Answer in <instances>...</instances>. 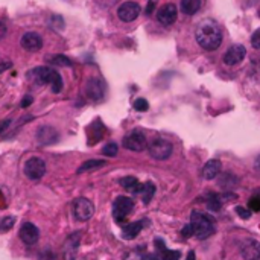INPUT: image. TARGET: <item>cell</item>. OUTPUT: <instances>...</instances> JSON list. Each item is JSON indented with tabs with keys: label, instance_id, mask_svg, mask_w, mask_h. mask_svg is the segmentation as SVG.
<instances>
[{
	"label": "cell",
	"instance_id": "25",
	"mask_svg": "<svg viewBox=\"0 0 260 260\" xmlns=\"http://www.w3.org/2000/svg\"><path fill=\"white\" fill-rule=\"evenodd\" d=\"M154 193H155V184L151 183V181L143 183V192H142V195H143V203L145 204H148V203L152 200Z\"/></svg>",
	"mask_w": 260,
	"mask_h": 260
},
{
	"label": "cell",
	"instance_id": "19",
	"mask_svg": "<svg viewBox=\"0 0 260 260\" xmlns=\"http://www.w3.org/2000/svg\"><path fill=\"white\" fill-rule=\"evenodd\" d=\"M143 228V222L142 221H137V222H131L127 227H123L122 230V234L125 239H134L139 236V233L142 231Z\"/></svg>",
	"mask_w": 260,
	"mask_h": 260
},
{
	"label": "cell",
	"instance_id": "18",
	"mask_svg": "<svg viewBox=\"0 0 260 260\" xmlns=\"http://www.w3.org/2000/svg\"><path fill=\"white\" fill-rule=\"evenodd\" d=\"M119 183L123 189H127V190H130L135 195H139V193L142 195V192H143V183H139V180L135 177H125V178H122Z\"/></svg>",
	"mask_w": 260,
	"mask_h": 260
},
{
	"label": "cell",
	"instance_id": "37",
	"mask_svg": "<svg viewBox=\"0 0 260 260\" xmlns=\"http://www.w3.org/2000/svg\"><path fill=\"white\" fill-rule=\"evenodd\" d=\"M12 67V63H9V61H5V63H0V73H3L5 70L11 69Z\"/></svg>",
	"mask_w": 260,
	"mask_h": 260
},
{
	"label": "cell",
	"instance_id": "16",
	"mask_svg": "<svg viewBox=\"0 0 260 260\" xmlns=\"http://www.w3.org/2000/svg\"><path fill=\"white\" fill-rule=\"evenodd\" d=\"M104 84L102 81H99L96 78H92L87 81V85H85V93L89 96L92 101H101L104 97Z\"/></svg>",
	"mask_w": 260,
	"mask_h": 260
},
{
	"label": "cell",
	"instance_id": "6",
	"mask_svg": "<svg viewBox=\"0 0 260 260\" xmlns=\"http://www.w3.org/2000/svg\"><path fill=\"white\" fill-rule=\"evenodd\" d=\"M73 215L78 221H89L94 215V204L87 198H78L73 201Z\"/></svg>",
	"mask_w": 260,
	"mask_h": 260
},
{
	"label": "cell",
	"instance_id": "34",
	"mask_svg": "<svg viewBox=\"0 0 260 260\" xmlns=\"http://www.w3.org/2000/svg\"><path fill=\"white\" fill-rule=\"evenodd\" d=\"M251 44H253V47L260 49V29H257V31L253 34V37H251Z\"/></svg>",
	"mask_w": 260,
	"mask_h": 260
},
{
	"label": "cell",
	"instance_id": "4",
	"mask_svg": "<svg viewBox=\"0 0 260 260\" xmlns=\"http://www.w3.org/2000/svg\"><path fill=\"white\" fill-rule=\"evenodd\" d=\"M24 175H26L29 180H41L46 173V163L44 160L40 157H31L29 160H26V163L23 166Z\"/></svg>",
	"mask_w": 260,
	"mask_h": 260
},
{
	"label": "cell",
	"instance_id": "41",
	"mask_svg": "<svg viewBox=\"0 0 260 260\" xmlns=\"http://www.w3.org/2000/svg\"><path fill=\"white\" fill-rule=\"evenodd\" d=\"M154 5H155V2H154V0H152V2H149V3H148V9H146V12H148V14H151V11L154 9Z\"/></svg>",
	"mask_w": 260,
	"mask_h": 260
},
{
	"label": "cell",
	"instance_id": "39",
	"mask_svg": "<svg viewBox=\"0 0 260 260\" xmlns=\"http://www.w3.org/2000/svg\"><path fill=\"white\" fill-rule=\"evenodd\" d=\"M254 169H256L257 173H260V155L256 158V162H254Z\"/></svg>",
	"mask_w": 260,
	"mask_h": 260
},
{
	"label": "cell",
	"instance_id": "21",
	"mask_svg": "<svg viewBox=\"0 0 260 260\" xmlns=\"http://www.w3.org/2000/svg\"><path fill=\"white\" fill-rule=\"evenodd\" d=\"M79 236H81V233H75V234H72V236L69 238L67 243H66V253L69 256V259H75V253L78 250V246H79Z\"/></svg>",
	"mask_w": 260,
	"mask_h": 260
},
{
	"label": "cell",
	"instance_id": "17",
	"mask_svg": "<svg viewBox=\"0 0 260 260\" xmlns=\"http://www.w3.org/2000/svg\"><path fill=\"white\" fill-rule=\"evenodd\" d=\"M222 170V163L219 162V160H210V162H207L203 167V177L205 180H213L216 178L219 173Z\"/></svg>",
	"mask_w": 260,
	"mask_h": 260
},
{
	"label": "cell",
	"instance_id": "10",
	"mask_svg": "<svg viewBox=\"0 0 260 260\" xmlns=\"http://www.w3.org/2000/svg\"><path fill=\"white\" fill-rule=\"evenodd\" d=\"M59 140V132L54 128V127H40L38 131H37V142L43 146H49V145H54Z\"/></svg>",
	"mask_w": 260,
	"mask_h": 260
},
{
	"label": "cell",
	"instance_id": "22",
	"mask_svg": "<svg viewBox=\"0 0 260 260\" xmlns=\"http://www.w3.org/2000/svg\"><path fill=\"white\" fill-rule=\"evenodd\" d=\"M107 165L105 160H87L84 162L79 167H78V173H84V172H90V170H96L99 167H104Z\"/></svg>",
	"mask_w": 260,
	"mask_h": 260
},
{
	"label": "cell",
	"instance_id": "12",
	"mask_svg": "<svg viewBox=\"0 0 260 260\" xmlns=\"http://www.w3.org/2000/svg\"><path fill=\"white\" fill-rule=\"evenodd\" d=\"M20 44L28 52H38L43 47V38L37 32H26L23 34Z\"/></svg>",
	"mask_w": 260,
	"mask_h": 260
},
{
	"label": "cell",
	"instance_id": "38",
	"mask_svg": "<svg viewBox=\"0 0 260 260\" xmlns=\"http://www.w3.org/2000/svg\"><path fill=\"white\" fill-rule=\"evenodd\" d=\"M5 35H6V26L3 21H0V40H2Z\"/></svg>",
	"mask_w": 260,
	"mask_h": 260
},
{
	"label": "cell",
	"instance_id": "11",
	"mask_svg": "<svg viewBox=\"0 0 260 260\" xmlns=\"http://www.w3.org/2000/svg\"><path fill=\"white\" fill-rule=\"evenodd\" d=\"M177 17H178V9L173 3H167L165 6H162L157 12V20L165 24V26H170L177 21Z\"/></svg>",
	"mask_w": 260,
	"mask_h": 260
},
{
	"label": "cell",
	"instance_id": "3",
	"mask_svg": "<svg viewBox=\"0 0 260 260\" xmlns=\"http://www.w3.org/2000/svg\"><path fill=\"white\" fill-rule=\"evenodd\" d=\"M190 224L193 227V236L198 239H207L215 233V221L205 213L192 212Z\"/></svg>",
	"mask_w": 260,
	"mask_h": 260
},
{
	"label": "cell",
	"instance_id": "32",
	"mask_svg": "<svg viewBox=\"0 0 260 260\" xmlns=\"http://www.w3.org/2000/svg\"><path fill=\"white\" fill-rule=\"evenodd\" d=\"M181 236L183 238H192L193 236V227L192 224H186L181 230Z\"/></svg>",
	"mask_w": 260,
	"mask_h": 260
},
{
	"label": "cell",
	"instance_id": "23",
	"mask_svg": "<svg viewBox=\"0 0 260 260\" xmlns=\"http://www.w3.org/2000/svg\"><path fill=\"white\" fill-rule=\"evenodd\" d=\"M238 177L236 175H233V173H230V172H227V173H224L221 178H219V181H218V184L221 186V187H224V189H227V190H230V189H233L234 186L238 184Z\"/></svg>",
	"mask_w": 260,
	"mask_h": 260
},
{
	"label": "cell",
	"instance_id": "27",
	"mask_svg": "<svg viewBox=\"0 0 260 260\" xmlns=\"http://www.w3.org/2000/svg\"><path fill=\"white\" fill-rule=\"evenodd\" d=\"M119 152V146L116 143H108L102 148V154L107 157H116Z\"/></svg>",
	"mask_w": 260,
	"mask_h": 260
},
{
	"label": "cell",
	"instance_id": "14",
	"mask_svg": "<svg viewBox=\"0 0 260 260\" xmlns=\"http://www.w3.org/2000/svg\"><path fill=\"white\" fill-rule=\"evenodd\" d=\"M245 55H246V49L242 44H234V46H231L228 51L225 52L224 63L227 66H236V64H239L241 61L245 58Z\"/></svg>",
	"mask_w": 260,
	"mask_h": 260
},
{
	"label": "cell",
	"instance_id": "43",
	"mask_svg": "<svg viewBox=\"0 0 260 260\" xmlns=\"http://www.w3.org/2000/svg\"><path fill=\"white\" fill-rule=\"evenodd\" d=\"M187 260H195V253H193V251H189V254H187Z\"/></svg>",
	"mask_w": 260,
	"mask_h": 260
},
{
	"label": "cell",
	"instance_id": "20",
	"mask_svg": "<svg viewBox=\"0 0 260 260\" xmlns=\"http://www.w3.org/2000/svg\"><path fill=\"white\" fill-rule=\"evenodd\" d=\"M201 8V0H181V11L186 16L196 14Z\"/></svg>",
	"mask_w": 260,
	"mask_h": 260
},
{
	"label": "cell",
	"instance_id": "31",
	"mask_svg": "<svg viewBox=\"0 0 260 260\" xmlns=\"http://www.w3.org/2000/svg\"><path fill=\"white\" fill-rule=\"evenodd\" d=\"M236 213H238L239 218H242V219H250V218H251V212H250V210H246L245 207H241V205L236 207Z\"/></svg>",
	"mask_w": 260,
	"mask_h": 260
},
{
	"label": "cell",
	"instance_id": "13",
	"mask_svg": "<svg viewBox=\"0 0 260 260\" xmlns=\"http://www.w3.org/2000/svg\"><path fill=\"white\" fill-rule=\"evenodd\" d=\"M20 239L26 243V245H34L38 242L40 238V231L37 228L32 222H24V224L20 227V233H19Z\"/></svg>",
	"mask_w": 260,
	"mask_h": 260
},
{
	"label": "cell",
	"instance_id": "9",
	"mask_svg": "<svg viewBox=\"0 0 260 260\" xmlns=\"http://www.w3.org/2000/svg\"><path fill=\"white\" fill-rule=\"evenodd\" d=\"M140 5L137 2H125L122 3L117 9V17L125 21V23H130V21H134L140 16Z\"/></svg>",
	"mask_w": 260,
	"mask_h": 260
},
{
	"label": "cell",
	"instance_id": "35",
	"mask_svg": "<svg viewBox=\"0 0 260 260\" xmlns=\"http://www.w3.org/2000/svg\"><path fill=\"white\" fill-rule=\"evenodd\" d=\"M250 208L253 210V212H260V200L256 196H253L250 200Z\"/></svg>",
	"mask_w": 260,
	"mask_h": 260
},
{
	"label": "cell",
	"instance_id": "26",
	"mask_svg": "<svg viewBox=\"0 0 260 260\" xmlns=\"http://www.w3.org/2000/svg\"><path fill=\"white\" fill-rule=\"evenodd\" d=\"M16 224V218L14 216H6L0 221V233H8Z\"/></svg>",
	"mask_w": 260,
	"mask_h": 260
},
{
	"label": "cell",
	"instance_id": "36",
	"mask_svg": "<svg viewBox=\"0 0 260 260\" xmlns=\"http://www.w3.org/2000/svg\"><path fill=\"white\" fill-rule=\"evenodd\" d=\"M32 101H34V99H32V96H24V99H23V101H21V108H28L31 104H32Z\"/></svg>",
	"mask_w": 260,
	"mask_h": 260
},
{
	"label": "cell",
	"instance_id": "5",
	"mask_svg": "<svg viewBox=\"0 0 260 260\" xmlns=\"http://www.w3.org/2000/svg\"><path fill=\"white\" fill-rule=\"evenodd\" d=\"M149 149V155L155 160H167L173 151V146L170 142L166 139H155L151 142V145L148 146Z\"/></svg>",
	"mask_w": 260,
	"mask_h": 260
},
{
	"label": "cell",
	"instance_id": "42",
	"mask_svg": "<svg viewBox=\"0 0 260 260\" xmlns=\"http://www.w3.org/2000/svg\"><path fill=\"white\" fill-rule=\"evenodd\" d=\"M253 196H256V198H259V200H260V187H257V189L254 190Z\"/></svg>",
	"mask_w": 260,
	"mask_h": 260
},
{
	"label": "cell",
	"instance_id": "29",
	"mask_svg": "<svg viewBox=\"0 0 260 260\" xmlns=\"http://www.w3.org/2000/svg\"><path fill=\"white\" fill-rule=\"evenodd\" d=\"M181 253L180 251H172V250H165L162 253V259L163 260H180Z\"/></svg>",
	"mask_w": 260,
	"mask_h": 260
},
{
	"label": "cell",
	"instance_id": "33",
	"mask_svg": "<svg viewBox=\"0 0 260 260\" xmlns=\"http://www.w3.org/2000/svg\"><path fill=\"white\" fill-rule=\"evenodd\" d=\"M221 200L222 203H230V201H236L238 200V195L236 193H230V192H225L221 195Z\"/></svg>",
	"mask_w": 260,
	"mask_h": 260
},
{
	"label": "cell",
	"instance_id": "15",
	"mask_svg": "<svg viewBox=\"0 0 260 260\" xmlns=\"http://www.w3.org/2000/svg\"><path fill=\"white\" fill-rule=\"evenodd\" d=\"M241 254L243 260H259L260 259V242L254 239H248L242 245Z\"/></svg>",
	"mask_w": 260,
	"mask_h": 260
},
{
	"label": "cell",
	"instance_id": "28",
	"mask_svg": "<svg viewBox=\"0 0 260 260\" xmlns=\"http://www.w3.org/2000/svg\"><path fill=\"white\" fill-rule=\"evenodd\" d=\"M51 61L54 64H58V66H72V61L69 59V58H66V56H63V55H54V56H51Z\"/></svg>",
	"mask_w": 260,
	"mask_h": 260
},
{
	"label": "cell",
	"instance_id": "24",
	"mask_svg": "<svg viewBox=\"0 0 260 260\" xmlns=\"http://www.w3.org/2000/svg\"><path fill=\"white\" fill-rule=\"evenodd\" d=\"M222 200H221V195L218 193H212L207 201V208L210 210V212H219L221 207H222Z\"/></svg>",
	"mask_w": 260,
	"mask_h": 260
},
{
	"label": "cell",
	"instance_id": "7",
	"mask_svg": "<svg viewBox=\"0 0 260 260\" xmlns=\"http://www.w3.org/2000/svg\"><path fill=\"white\" fill-rule=\"evenodd\" d=\"M132 208H134V203L131 198L119 196V198H116V201L113 204V216L117 222H122L132 212Z\"/></svg>",
	"mask_w": 260,
	"mask_h": 260
},
{
	"label": "cell",
	"instance_id": "8",
	"mask_svg": "<svg viewBox=\"0 0 260 260\" xmlns=\"http://www.w3.org/2000/svg\"><path fill=\"white\" fill-rule=\"evenodd\" d=\"M123 146L127 148L130 151L134 152H140L143 149H146L148 146V140L145 137V134L140 131H132L128 135H125V139H123Z\"/></svg>",
	"mask_w": 260,
	"mask_h": 260
},
{
	"label": "cell",
	"instance_id": "40",
	"mask_svg": "<svg viewBox=\"0 0 260 260\" xmlns=\"http://www.w3.org/2000/svg\"><path fill=\"white\" fill-rule=\"evenodd\" d=\"M11 125V120H5L3 123H2V125H0V132H2L6 127H9Z\"/></svg>",
	"mask_w": 260,
	"mask_h": 260
},
{
	"label": "cell",
	"instance_id": "1",
	"mask_svg": "<svg viewBox=\"0 0 260 260\" xmlns=\"http://www.w3.org/2000/svg\"><path fill=\"white\" fill-rule=\"evenodd\" d=\"M195 38L205 51H216L222 43V31L219 24L212 19H204L198 23L195 29Z\"/></svg>",
	"mask_w": 260,
	"mask_h": 260
},
{
	"label": "cell",
	"instance_id": "30",
	"mask_svg": "<svg viewBox=\"0 0 260 260\" xmlns=\"http://www.w3.org/2000/svg\"><path fill=\"white\" fill-rule=\"evenodd\" d=\"M134 108L137 111H146L148 108H149V104H148L146 99L139 97V99H135V101H134Z\"/></svg>",
	"mask_w": 260,
	"mask_h": 260
},
{
	"label": "cell",
	"instance_id": "2",
	"mask_svg": "<svg viewBox=\"0 0 260 260\" xmlns=\"http://www.w3.org/2000/svg\"><path fill=\"white\" fill-rule=\"evenodd\" d=\"M28 79L37 85H52V92L54 93H59L63 92V78L61 75L51 69V67H46V66H40V67H35L32 70L28 72Z\"/></svg>",
	"mask_w": 260,
	"mask_h": 260
}]
</instances>
